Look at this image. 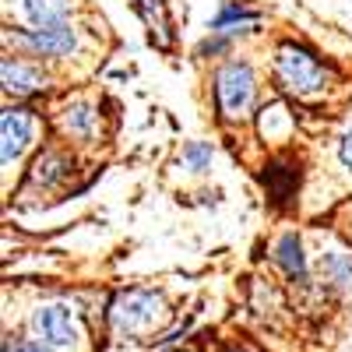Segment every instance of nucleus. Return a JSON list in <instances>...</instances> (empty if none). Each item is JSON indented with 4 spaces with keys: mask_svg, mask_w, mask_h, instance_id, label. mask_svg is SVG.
Segmentation results:
<instances>
[{
    "mask_svg": "<svg viewBox=\"0 0 352 352\" xmlns=\"http://www.w3.org/2000/svg\"><path fill=\"white\" fill-rule=\"evenodd\" d=\"M162 317V296L159 292H144V289H131L120 292L109 303V324L120 338H134L141 331H148L152 324H159Z\"/></svg>",
    "mask_w": 352,
    "mask_h": 352,
    "instance_id": "1",
    "label": "nucleus"
},
{
    "mask_svg": "<svg viewBox=\"0 0 352 352\" xmlns=\"http://www.w3.org/2000/svg\"><path fill=\"white\" fill-rule=\"evenodd\" d=\"M215 99H219L222 116H229V120L247 116L250 106H254V71H250V64H240V60L226 64L215 74Z\"/></svg>",
    "mask_w": 352,
    "mask_h": 352,
    "instance_id": "2",
    "label": "nucleus"
},
{
    "mask_svg": "<svg viewBox=\"0 0 352 352\" xmlns=\"http://www.w3.org/2000/svg\"><path fill=\"white\" fill-rule=\"evenodd\" d=\"M278 81L289 88V92H317L324 88V67H320L307 50H296V46H282L278 50Z\"/></svg>",
    "mask_w": 352,
    "mask_h": 352,
    "instance_id": "3",
    "label": "nucleus"
},
{
    "mask_svg": "<svg viewBox=\"0 0 352 352\" xmlns=\"http://www.w3.org/2000/svg\"><path fill=\"white\" fill-rule=\"evenodd\" d=\"M32 328L36 335L46 342V345H74L81 338V320L71 307L64 303H50V307H39L36 317H32Z\"/></svg>",
    "mask_w": 352,
    "mask_h": 352,
    "instance_id": "4",
    "label": "nucleus"
},
{
    "mask_svg": "<svg viewBox=\"0 0 352 352\" xmlns=\"http://www.w3.org/2000/svg\"><path fill=\"white\" fill-rule=\"evenodd\" d=\"M18 46L32 50L36 56H67L78 46V36L71 25H56V28H32V32L14 36Z\"/></svg>",
    "mask_w": 352,
    "mask_h": 352,
    "instance_id": "5",
    "label": "nucleus"
},
{
    "mask_svg": "<svg viewBox=\"0 0 352 352\" xmlns=\"http://www.w3.org/2000/svg\"><path fill=\"white\" fill-rule=\"evenodd\" d=\"M32 141V113L25 109H8L0 116V155H4V166H11Z\"/></svg>",
    "mask_w": 352,
    "mask_h": 352,
    "instance_id": "6",
    "label": "nucleus"
},
{
    "mask_svg": "<svg viewBox=\"0 0 352 352\" xmlns=\"http://www.w3.org/2000/svg\"><path fill=\"white\" fill-rule=\"evenodd\" d=\"M0 71H4V88H8L11 96H32V92H39V88H43V74L36 67L14 60V56H8Z\"/></svg>",
    "mask_w": 352,
    "mask_h": 352,
    "instance_id": "7",
    "label": "nucleus"
},
{
    "mask_svg": "<svg viewBox=\"0 0 352 352\" xmlns=\"http://www.w3.org/2000/svg\"><path fill=\"white\" fill-rule=\"evenodd\" d=\"M21 8H25V18L36 28L67 25V11H71L67 0H21Z\"/></svg>",
    "mask_w": 352,
    "mask_h": 352,
    "instance_id": "8",
    "label": "nucleus"
},
{
    "mask_svg": "<svg viewBox=\"0 0 352 352\" xmlns=\"http://www.w3.org/2000/svg\"><path fill=\"white\" fill-rule=\"evenodd\" d=\"M138 14L144 18V25H148V32L159 46H169L173 43V32H169V18H166V4L162 0H134Z\"/></svg>",
    "mask_w": 352,
    "mask_h": 352,
    "instance_id": "9",
    "label": "nucleus"
},
{
    "mask_svg": "<svg viewBox=\"0 0 352 352\" xmlns=\"http://www.w3.org/2000/svg\"><path fill=\"white\" fill-rule=\"evenodd\" d=\"M278 261L289 275H303L307 261H303V250H300V240L296 236H282L278 240Z\"/></svg>",
    "mask_w": 352,
    "mask_h": 352,
    "instance_id": "10",
    "label": "nucleus"
},
{
    "mask_svg": "<svg viewBox=\"0 0 352 352\" xmlns=\"http://www.w3.org/2000/svg\"><path fill=\"white\" fill-rule=\"evenodd\" d=\"M324 272L331 275V282H338V285H352V257L349 254H331L328 261H324Z\"/></svg>",
    "mask_w": 352,
    "mask_h": 352,
    "instance_id": "11",
    "label": "nucleus"
},
{
    "mask_svg": "<svg viewBox=\"0 0 352 352\" xmlns=\"http://www.w3.org/2000/svg\"><path fill=\"white\" fill-rule=\"evenodd\" d=\"M64 127H67L71 134H88V127H92V109H88V106H74V109H67Z\"/></svg>",
    "mask_w": 352,
    "mask_h": 352,
    "instance_id": "12",
    "label": "nucleus"
},
{
    "mask_svg": "<svg viewBox=\"0 0 352 352\" xmlns=\"http://www.w3.org/2000/svg\"><path fill=\"white\" fill-rule=\"evenodd\" d=\"M184 162L194 173H204V169H208V162H212V148H208V144H190V148L184 152Z\"/></svg>",
    "mask_w": 352,
    "mask_h": 352,
    "instance_id": "13",
    "label": "nucleus"
},
{
    "mask_svg": "<svg viewBox=\"0 0 352 352\" xmlns=\"http://www.w3.org/2000/svg\"><path fill=\"white\" fill-rule=\"evenodd\" d=\"M338 155H342V166H345V169H352V127H349V134L342 138V148H338Z\"/></svg>",
    "mask_w": 352,
    "mask_h": 352,
    "instance_id": "14",
    "label": "nucleus"
},
{
    "mask_svg": "<svg viewBox=\"0 0 352 352\" xmlns=\"http://www.w3.org/2000/svg\"><path fill=\"white\" fill-rule=\"evenodd\" d=\"M18 352H50V349H43V345H39V342H28V345H21V349H18Z\"/></svg>",
    "mask_w": 352,
    "mask_h": 352,
    "instance_id": "15",
    "label": "nucleus"
},
{
    "mask_svg": "<svg viewBox=\"0 0 352 352\" xmlns=\"http://www.w3.org/2000/svg\"><path fill=\"white\" fill-rule=\"evenodd\" d=\"M180 352H184V349H180Z\"/></svg>",
    "mask_w": 352,
    "mask_h": 352,
    "instance_id": "16",
    "label": "nucleus"
}]
</instances>
